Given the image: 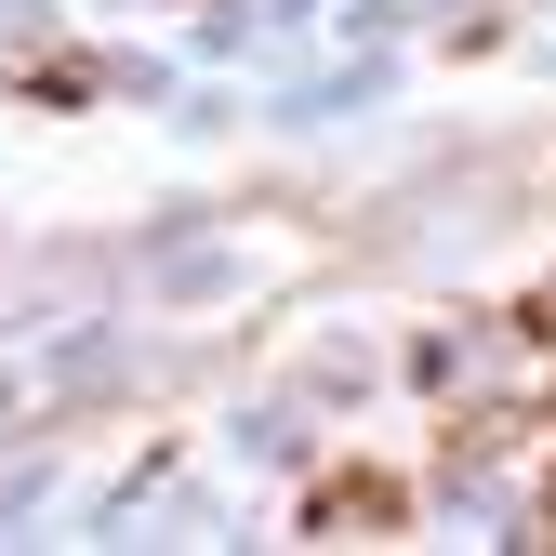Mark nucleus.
Returning <instances> with one entry per match:
<instances>
[{
  "instance_id": "nucleus-1",
  "label": "nucleus",
  "mask_w": 556,
  "mask_h": 556,
  "mask_svg": "<svg viewBox=\"0 0 556 556\" xmlns=\"http://www.w3.org/2000/svg\"><path fill=\"white\" fill-rule=\"evenodd\" d=\"M305 530L318 543H384L397 530V477H318V491H305Z\"/></svg>"
}]
</instances>
